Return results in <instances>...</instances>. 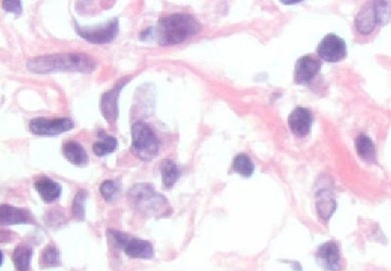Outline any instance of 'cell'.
Listing matches in <instances>:
<instances>
[{
	"mask_svg": "<svg viewBox=\"0 0 391 271\" xmlns=\"http://www.w3.org/2000/svg\"><path fill=\"white\" fill-rule=\"evenodd\" d=\"M109 234L116 242V246L123 249L128 258L140 259L154 258V247L147 240L131 239L128 235L118 230H109Z\"/></svg>",
	"mask_w": 391,
	"mask_h": 271,
	"instance_id": "8992f818",
	"label": "cell"
},
{
	"mask_svg": "<svg viewBox=\"0 0 391 271\" xmlns=\"http://www.w3.org/2000/svg\"><path fill=\"white\" fill-rule=\"evenodd\" d=\"M321 70V63L310 56L298 59L295 66V82L299 85L309 84Z\"/></svg>",
	"mask_w": 391,
	"mask_h": 271,
	"instance_id": "4fadbf2b",
	"label": "cell"
},
{
	"mask_svg": "<svg viewBox=\"0 0 391 271\" xmlns=\"http://www.w3.org/2000/svg\"><path fill=\"white\" fill-rule=\"evenodd\" d=\"M316 260L318 265L326 271H340V251L337 244L328 241L318 247L316 251Z\"/></svg>",
	"mask_w": 391,
	"mask_h": 271,
	"instance_id": "30bf717a",
	"label": "cell"
},
{
	"mask_svg": "<svg viewBox=\"0 0 391 271\" xmlns=\"http://www.w3.org/2000/svg\"><path fill=\"white\" fill-rule=\"evenodd\" d=\"M0 219L2 224L6 225L33 222L32 215L28 211L6 204L1 205L0 208Z\"/></svg>",
	"mask_w": 391,
	"mask_h": 271,
	"instance_id": "5bb4252c",
	"label": "cell"
},
{
	"mask_svg": "<svg viewBox=\"0 0 391 271\" xmlns=\"http://www.w3.org/2000/svg\"><path fill=\"white\" fill-rule=\"evenodd\" d=\"M391 18V4L387 1L373 2L362 7L357 16V30L369 35L378 25H385Z\"/></svg>",
	"mask_w": 391,
	"mask_h": 271,
	"instance_id": "5b68a950",
	"label": "cell"
},
{
	"mask_svg": "<svg viewBox=\"0 0 391 271\" xmlns=\"http://www.w3.org/2000/svg\"><path fill=\"white\" fill-rule=\"evenodd\" d=\"M88 193L87 190H80L76 193L75 200L73 202V206H71V214L73 217L78 221H83L85 219V202L87 201Z\"/></svg>",
	"mask_w": 391,
	"mask_h": 271,
	"instance_id": "603a6c76",
	"label": "cell"
},
{
	"mask_svg": "<svg viewBox=\"0 0 391 271\" xmlns=\"http://www.w3.org/2000/svg\"><path fill=\"white\" fill-rule=\"evenodd\" d=\"M40 263L44 267H52L59 265V251L56 246H47L42 251Z\"/></svg>",
	"mask_w": 391,
	"mask_h": 271,
	"instance_id": "d4e9b609",
	"label": "cell"
},
{
	"mask_svg": "<svg viewBox=\"0 0 391 271\" xmlns=\"http://www.w3.org/2000/svg\"><path fill=\"white\" fill-rule=\"evenodd\" d=\"M155 37V28H148V30H144L142 33H140V40H151L154 39Z\"/></svg>",
	"mask_w": 391,
	"mask_h": 271,
	"instance_id": "4316f807",
	"label": "cell"
},
{
	"mask_svg": "<svg viewBox=\"0 0 391 271\" xmlns=\"http://www.w3.org/2000/svg\"><path fill=\"white\" fill-rule=\"evenodd\" d=\"M73 127L75 123L70 118H35L30 123V132L40 137H54L73 130Z\"/></svg>",
	"mask_w": 391,
	"mask_h": 271,
	"instance_id": "ba28073f",
	"label": "cell"
},
{
	"mask_svg": "<svg viewBox=\"0 0 391 271\" xmlns=\"http://www.w3.org/2000/svg\"><path fill=\"white\" fill-rule=\"evenodd\" d=\"M97 63L85 54H57L37 56L26 64L28 70L35 73H51L56 71H78L90 73L95 71Z\"/></svg>",
	"mask_w": 391,
	"mask_h": 271,
	"instance_id": "6da1fadb",
	"label": "cell"
},
{
	"mask_svg": "<svg viewBox=\"0 0 391 271\" xmlns=\"http://www.w3.org/2000/svg\"><path fill=\"white\" fill-rule=\"evenodd\" d=\"M317 208H318L319 214L324 219H329L333 213H335L336 204L333 197L330 193L322 192L318 195V201H317Z\"/></svg>",
	"mask_w": 391,
	"mask_h": 271,
	"instance_id": "7402d4cb",
	"label": "cell"
},
{
	"mask_svg": "<svg viewBox=\"0 0 391 271\" xmlns=\"http://www.w3.org/2000/svg\"><path fill=\"white\" fill-rule=\"evenodd\" d=\"M317 54L323 61L337 63L347 56V44L338 35L329 33L322 39L317 49Z\"/></svg>",
	"mask_w": 391,
	"mask_h": 271,
	"instance_id": "9c48e42d",
	"label": "cell"
},
{
	"mask_svg": "<svg viewBox=\"0 0 391 271\" xmlns=\"http://www.w3.org/2000/svg\"><path fill=\"white\" fill-rule=\"evenodd\" d=\"M313 123V116L306 108L298 107L288 118V125L293 134L298 138H304L309 134Z\"/></svg>",
	"mask_w": 391,
	"mask_h": 271,
	"instance_id": "7c38bea8",
	"label": "cell"
},
{
	"mask_svg": "<svg viewBox=\"0 0 391 271\" xmlns=\"http://www.w3.org/2000/svg\"><path fill=\"white\" fill-rule=\"evenodd\" d=\"M35 188L42 200L47 203L56 201L61 197V187L59 183L51 178L42 177L35 181Z\"/></svg>",
	"mask_w": 391,
	"mask_h": 271,
	"instance_id": "9a60e30c",
	"label": "cell"
},
{
	"mask_svg": "<svg viewBox=\"0 0 391 271\" xmlns=\"http://www.w3.org/2000/svg\"><path fill=\"white\" fill-rule=\"evenodd\" d=\"M128 82V80L123 78L120 82L114 85V89L107 90L102 97V114L109 124L116 122L119 116L118 99L120 96L121 90H123L124 85Z\"/></svg>",
	"mask_w": 391,
	"mask_h": 271,
	"instance_id": "8fae6325",
	"label": "cell"
},
{
	"mask_svg": "<svg viewBox=\"0 0 391 271\" xmlns=\"http://www.w3.org/2000/svg\"><path fill=\"white\" fill-rule=\"evenodd\" d=\"M100 136H101L102 140L95 142L92 145V151H94L95 155L104 157L114 153L116 151V147H118V140L114 137H112V136H107L106 134Z\"/></svg>",
	"mask_w": 391,
	"mask_h": 271,
	"instance_id": "ffe728a7",
	"label": "cell"
},
{
	"mask_svg": "<svg viewBox=\"0 0 391 271\" xmlns=\"http://www.w3.org/2000/svg\"><path fill=\"white\" fill-rule=\"evenodd\" d=\"M63 154L66 160L78 167H83L89 164V155L78 142H66L63 147Z\"/></svg>",
	"mask_w": 391,
	"mask_h": 271,
	"instance_id": "2e32d148",
	"label": "cell"
},
{
	"mask_svg": "<svg viewBox=\"0 0 391 271\" xmlns=\"http://www.w3.org/2000/svg\"><path fill=\"white\" fill-rule=\"evenodd\" d=\"M202 26L194 16L174 13L160 18L155 28V37L162 47L180 44L201 32Z\"/></svg>",
	"mask_w": 391,
	"mask_h": 271,
	"instance_id": "7a4b0ae2",
	"label": "cell"
},
{
	"mask_svg": "<svg viewBox=\"0 0 391 271\" xmlns=\"http://www.w3.org/2000/svg\"><path fill=\"white\" fill-rule=\"evenodd\" d=\"M357 154L362 160L366 162H374L376 159L375 146L373 140L366 134L359 135L355 142Z\"/></svg>",
	"mask_w": 391,
	"mask_h": 271,
	"instance_id": "e0dca14e",
	"label": "cell"
},
{
	"mask_svg": "<svg viewBox=\"0 0 391 271\" xmlns=\"http://www.w3.org/2000/svg\"><path fill=\"white\" fill-rule=\"evenodd\" d=\"M128 202L133 209L148 217H166L172 208L166 197L159 194L149 183H140L130 190Z\"/></svg>",
	"mask_w": 391,
	"mask_h": 271,
	"instance_id": "3957f363",
	"label": "cell"
},
{
	"mask_svg": "<svg viewBox=\"0 0 391 271\" xmlns=\"http://www.w3.org/2000/svg\"><path fill=\"white\" fill-rule=\"evenodd\" d=\"M2 6L6 11L16 14H21L23 13V6H21L20 1H13V0H6V1H2Z\"/></svg>",
	"mask_w": 391,
	"mask_h": 271,
	"instance_id": "484cf974",
	"label": "cell"
},
{
	"mask_svg": "<svg viewBox=\"0 0 391 271\" xmlns=\"http://www.w3.org/2000/svg\"><path fill=\"white\" fill-rule=\"evenodd\" d=\"M32 249L28 246H18L13 253V261L18 271H28L32 260Z\"/></svg>",
	"mask_w": 391,
	"mask_h": 271,
	"instance_id": "d6986e66",
	"label": "cell"
},
{
	"mask_svg": "<svg viewBox=\"0 0 391 271\" xmlns=\"http://www.w3.org/2000/svg\"><path fill=\"white\" fill-rule=\"evenodd\" d=\"M76 32L90 44H104L113 42L119 33V20L116 18L107 21L104 25L97 26H80L76 23Z\"/></svg>",
	"mask_w": 391,
	"mask_h": 271,
	"instance_id": "52a82bcc",
	"label": "cell"
},
{
	"mask_svg": "<svg viewBox=\"0 0 391 271\" xmlns=\"http://www.w3.org/2000/svg\"><path fill=\"white\" fill-rule=\"evenodd\" d=\"M100 191H101L104 200L111 203V202L116 200V197H118L120 187L114 181L106 180L102 182L101 187H100Z\"/></svg>",
	"mask_w": 391,
	"mask_h": 271,
	"instance_id": "cb8c5ba5",
	"label": "cell"
},
{
	"mask_svg": "<svg viewBox=\"0 0 391 271\" xmlns=\"http://www.w3.org/2000/svg\"><path fill=\"white\" fill-rule=\"evenodd\" d=\"M162 179L166 189H171L181 176L180 168L172 160H164L161 165Z\"/></svg>",
	"mask_w": 391,
	"mask_h": 271,
	"instance_id": "ac0fdd59",
	"label": "cell"
},
{
	"mask_svg": "<svg viewBox=\"0 0 391 271\" xmlns=\"http://www.w3.org/2000/svg\"><path fill=\"white\" fill-rule=\"evenodd\" d=\"M233 170L243 177H250L254 173V164L246 154H238L233 162Z\"/></svg>",
	"mask_w": 391,
	"mask_h": 271,
	"instance_id": "44dd1931",
	"label": "cell"
},
{
	"mask_svg": "<svg viewBox=\"0 0 391 271\" xmlns=\"http://www.w3.org/2000/svg\"><path fill=\"white\" fill-rule=\"evenodd\" d=\"M131 150L142 161H152L159 155L160 141L151 126L142 121L133 124Z\"/></svg>",
	"mask_w": 391,
	"mask_h": 271,
	"instance_id": "277c9868",
	"label": "cell"
}]
</instances>
